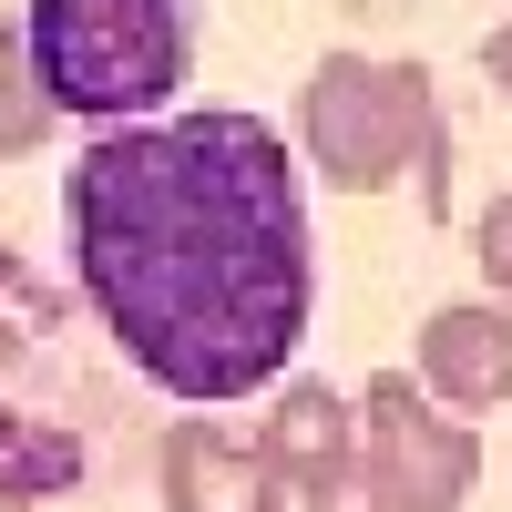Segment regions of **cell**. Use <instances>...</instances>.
<instances>
[{"label":"cell","instance_id":"cell-1","mask_svg":"<svg viewBox=\"0 0 512 512\" xmlns=\"http://www.w3.org/2000/svg\"><path fill=\"white\" fill-rule=\"evenodd\" d=\"M62 236L103 338L195 410L277 390L318 318L297 154L226 103L93 134L62 175Z\"/></svg>","mask_w":512,"mask_h":512},{"label":"cell","instance_id":"cell-2","mask_svg":"<svg viewBox=\"0 0 512 512\" xmlns=\"http://www.w3.org/2000/svg\"><path fill=\"white\" fill-rule=\"evenodd\" d=\"M21 62L52 113L82 123H144L185 93L195 72V11L185 0H31L21 11Z\"/></svg>","mask_w":512,"mask_h":512},{"label":"cell","instance_id":"cell-3","mask_svg":"<svg viewBox=\"0 0 512 512\" xmlns=\"http://www.w3.org/2000/svg\"><path fill=\"white\" fill-rule=\"evenodd\" d=\"M297 144L328 175V195H390L410 164L441 154L431 123V72L379 62V52H328L297 93Z\"/></svg>","mask_w":512,"mask_h":512},{"label":"cell","instance_id":"cell-4","mask_svg":"<svg viewBox=\"0 0 512 512\" xmlns=\"http://www.w3.org/2000/svg\"><path fill=\"white\" fill-rule=\"evenodd\" d=\"M82 472V431L62 420V297L0 246V492H62Z\"/></svg>","mask_w":512,"mask_h":512},{"label":"cell","instance_id":"cell-5","mask_svg":"<svg viewBox=\"0 0 512 512\" xmlns=\"http://www.w3.org/2000/svg\"><path fill=\"white\" fill-rule=\"evenodd\" d=\"M349 420H359V461H369V472L390 482L410 512L472 502V482H482V441H472V420H451V410L420 400L410 369H379L369 390L349 400Z\"/></svg>","mask_w":512,"mask_h":512},{"label":"cell","instance_id":"cell-6","mask_svg":"<svg viewBox=\"0 0 512 512\" xmlns=\"http://www.w3.org/2000/svg\"><path fill=\"white\" fill-rule=\"evenodd\" d=\"M410 390L451 410V420H482L512 400V318L492 308V297H451V308L420 318L410 338Z\"/></svg>","mask_w":512,"mask_h":512},{"label":"cell","instance_id":"cell-7","mask_svg":"<svg viewBox=\"0 0 512 512\" xmlns=\"http://www.w3.org/2000/svg\"><path fill=\"white\" fill-rule=\"evenodd\" d=\"M154 492H164V512H287L256 441H236L226 420H175L154 441Z\"/></svg>","mask_w":512,"mask_h":512},{"label":"cell","instance_id":"cell-8","mask_svg":"<svg viewBox=\"0 0 512 512\" xmlns=\"http://www.w3.org/2000/svg\"><path fill=\"white\" fill-rule=\"evenodd\" d=\"M256 461H267V482H277L287 502L318 492L328 472H349V461H359V420H349V400H338L328 379H277L267 431H256Z\"/></svg>","mask_w":512,"mask_h":512},{"label":"cell","instance_id":"cell-9","mask_svg":"<svg viewBox=\"0 0 512 512\" xmlns=\"http://www.w3.org/2000/svg\"><path fill=\"white\" fill-rule=\"evenodd\" d=\"M52 103H41V82H31V62H21V31L0 21V164H21V154H41L52 144Z\"/></svg>","mask_w":512,"mask_h":512},{"label":"cell","instance_id":"cell-10","mask_svg":"<svg viewBox=\"0 0 512 512\" xmlns=\"http://www.w3.org/2000/svg\"><path fill=\"white\" fill-rule=\"evenodd\" d=\"M472 256H482V297L512 318V185L482 205V226H472Z\"/></svg>","mask_w":512,"mask_h":512},{"label":"cell","instance_id":"cell-11","mask_svg":"<svg viewBox=\"0 0 512 512\" xmlns=\"http://www.w3.org/2000/svg\"><path fill=\"white\" fill-rule=\"evenodd\" d=\"M297 512H410V502H400L390 482H379L369 461H349V472H328L318 492H297Z\"/></svg>","mask_w":512,"mask_h":512},{"label":"cell","instance_id":"cell-12","mask_svg":"<svg viewBox=\"0 0 512 512\" xmlns=\"http://www.w3.org/2000/svg\"><path fill=\"white\" fill-rule=\"evenodd\" d=\"M482 82H492V93L512 103V11H502V21L482 31Z\"/></svg>","mask_w":512,"mask_h":512}]
</instances>
